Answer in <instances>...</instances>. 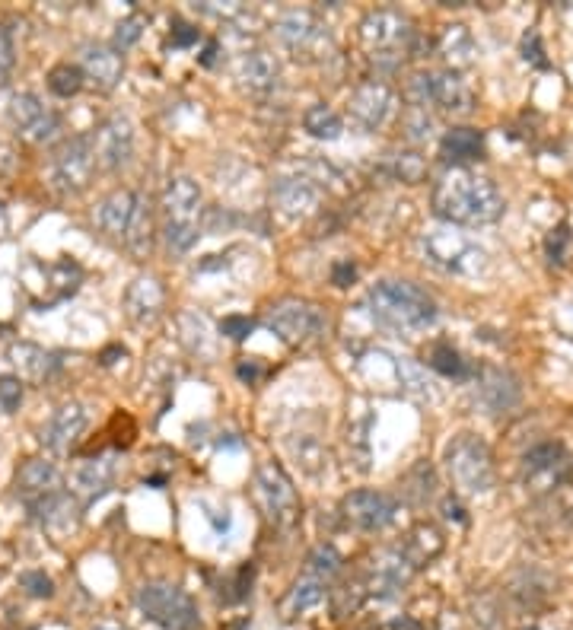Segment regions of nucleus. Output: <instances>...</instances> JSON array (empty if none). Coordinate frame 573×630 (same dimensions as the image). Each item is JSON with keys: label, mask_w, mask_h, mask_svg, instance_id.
<instances>
[{"label": "nucleus", "mask_w": 573, "mask_h": 630, "mask_svg": "<svg viewBox=\"0 0 573 630\" xmlns=\"http://www.w3.org/2000/svg\"><path fill=\"white\" fill-rule=\"evenodd\" d=\"M503 195L494 179L475 169H453L433 188V210L449 226H488L503 214Z\"/></svg>", "instance_id": "obj_1"}, {"label": "nucleus", "mask_w": 573, "mask_h": 630, "mask_svg": "<svg viewBox=\"0 0 573 630\" xmlns=\"http://www.w3.org/2000/svg\"><path fill=\"white\" fill-rule=\"evenodd\" d=\"M367 312L373 322L398 331V335H414L437 322V303L427 290L411 280H379L367 293Z\"/></svg>", "instance_id": "obj_2"}, {"label": "nucleus", "mask_w": 573, "mask_h": 630, "mask_svg": "<svg viewBox=\"0 0 573 630\" xmlns=\"http://www.w3.org/2000/svg\"><path fill=\"white\" fill-rule=\"evenodd\" d=\"M160 214H163V239L166 249L172 255H185L191 245L198 242L201 233V214H204V195L195 179L188 175H176L169 179L163 201H160Z\"/></svg>", "instance_id": "obj_3"}, {"label": "nucleus", "mask_w": 573, "mask_h": 630, "mask_svg": "<svg viewBox=\"0 0 573 630\" xmlns=\"http://www.w3.org/2000/svg\"><path fill=\"white\" fill-rule=\"evenodd\" d=\"M421 255L427 265L456 277H481L488 271L491 258L475 239L459 233L456 226H433L421 236Z\"/></svg>", "instance_id": "obj_4"}, {"label": "nucleus", "mask_w": 573, "mask_h": 630, "mask_svg": "<svg viewBox=\"0 0 573 630\" xmlns=\"http://www.w3.org/2000/svg\"><path fill=\"white\" fill-rule=\"evenodd\" d=\"M446 471L462 494H488L494 487V455L491 446L475 433H459L446 446Z\"/></svg>", "instance_id": "obj_5"}, {"label": "nucleus", "mask_w": 573, "mask_h": 630, "mask_svg": "<svg viewBox=\"0 0 573 630\" xmlns=\"http://www.w3.org/2000/svg\"><path fill=\"white\" fill-rule=\"evenodd\" d=\"M252 500L274 529H293L300 519L297 487L287 478V471L277 462H262L252 475Z\"/></svg>", "instance_id": "obj_6"}, {"label": "nucleus", "mask_w": 573, "mask_h": 630, "mask_svg": "<svg viewBox=\"0 0 573 630\" xmlns=\"http://www.w3.org/2000/svg\"><path fill=\"white\" fill-rule=\"evenodd\" d=\"M360 39L379 67H398L414 42V23L398 10H370L360 23Z\"/></svg>", "instance_id": "obj_7"}, {"label": "nucleus", "mask_w": 573, "mask_h": 630, "mask_svg": "<svg viewBox=\"0 0 573 630\" xmlns=\"http://www.w3.org/2000/svg\"><path fill=\"white\" fill-rule=\"evenodd\" d=\"M274 35L297 61H322L335 51L332 32L312 10H287L277 16Z\"/></svg>", "instance_id": "obj_8"}, {"label": "nucleus", "mask_w": 573, "mask_h": 630, "mask_svg": "<svg viewBox=\"0 0 573 630\" xmlns=\"http://www.w3.org/2000/svg\"><path fill=\"white\" fill-rule=\"evenodd\" d=\"M137 608L147 621L160 624L163 630H195L201 624L191 595L172 583H144L137 589Z\"/></svg>", "instance_id": "obj_9"}, {"label": "nucleus", "mask_w": 573, "mask_h": 630, "mask_svg": "<svg viewBox=\"0 0 573 630\" xmlns=\"http://www.w3.org/2000/svg\"><path fill=\"white\" fill-rule=\"evenodd\" d=\"M265 322L274 335L290 347H306L312 341H319L328 328L325 312L316 303H306V300H284L271 306Z\"/></svg>", "instance_id": "obj_10"}, {"label": "nucleus", "mask_w": 573, "mask_h": 630, "mask_svg": "<svg viewBox=\"0 0 573 630\" xmlns=\"http://www.w3.org/2000/svg\"><path fill=\"white\" fill-rule=\"evenodd\" d=\"M96 172V153H93V137L77 134L55 153V166H51V179L64 191V195H77L90 185Z\"/></svg>", "instance_id": "obj_11"}, {"label": "nucleus", "mask_w": 573, "mask_h": 630, "mask_svg": "<svg viewBox=\"0 0 573 630\" xmlns=\"http://www.w3.org/2000/svg\"><path fill=\"white\" fill-rule=\"evenodd\" d=\"M573 459L561 443H538L523 455V481L532 490H551L570 478Z\"/></svg>", "instance_id": "obj_12"}, {"label": "nucleus", "mask_w": 573, "mask_h": 630, "mask_svg": "<svg viewBox=\"0 0 573 630\" xmlns=\"http://www.w3.org/2000/svg\"><path fill=\"white\" fill-rule=\"evenodd\" d=\"M10 121L29 144H51L61 134V115L32 93H16L10 99Z\"/></svg>", "instance_id": "obj_13"}, {"label": "nucleus", "mask_w": 573, "mask_h": 630, "mask_svg": "<svg viewBox=\"0 0 573 630\" xmlns=\"http://www.w3.org/2000/svg\"><path fill=\"white\" fill-rule=\"evenodd\" d=\"M341 516L360 532H379L395 522L398 503L395 497L382 494V490H354L341 503Z\"/></svg>", "instance_id": "obj_14"}, {"label": "nucleus", "mask_w": 573, "mask_h": 630, "mask_svg": "<svg viewBox=\"0 0 573 630\" xmlns=\"http://www.w3.org/2000/svg\"><path fill=\"white\" fill-rule=\"evenodd\" d=\"M93 153H96V163L115 172L121 166L131 163L134 156V125L128 115H112L106 118L93 134Z\"/></svg>", "instance_id": "obj_15"}, {"label": "nucleus", "mask_w": 573, "mask_h": 630, "mask_svg": "<svg viewBox=\"0 0 573 630\" xmlns=\"http://www.w3.org/2000/svg\"><path fill=\"white\" fill-rule=\"evenodd\" d=\"M271 201H274V210L284 220L300 223V220H309L319 210L322 191H319L316 182L306 179V175H284V179L274 182Z\"/></svg>", "instance_id": "obj_16"}, {"label": "nucleus", "mask_w": 573, "mask_h": 630, "mask_svg": "<svg viewBox=\"0 0 573 630\" xmlns=\"http://www.w3.org/2000/svg\"><path fill=\"white\" fill-rule=\"evenodd\" d=\"M347 112L357 121L360 128L376 131L395 115V90L382 80H367L347 99Z\"/></svg>", "instance_id": "obj_17"}, {"label": "nucleus", "mask_w": 573, "mask_h": 630, "mask_svg": "<svg viewBox=\"0 0 573 630\" xmlns=\"http://www.w3.org/2000/svg\"><path fill=\"white\" fill-rule=\"evenodd\" d=\"M427 105H437L446 115H468L475 109V90L465 83L462 74L456 70H440V74H430L424 80V109Z\"/></svg>", "instance_id": "obj_18"}, {"label": "nucleus", "mask_w": 573, "mask_h": 630, "mask_svg": "<svg viewBox=\"0 0 573 630\" xmlns=\"http://www.w3.org/2000/svg\"><path fill=\"white\" fill-rule=\"evenodd\" d=\"M32 274L42 277V293L32 300V306L36 309H51L55 303L67 300L71 293H77L80 280H83V271L77 261L71 258H61V261H51V265H39V261H29L26 265Z\"/></svg>", "instance_id": "obj_19"}, {"label": "nucleus", "mask_w": 573, "mask_h": 630, "mask_svg": "<svg viewBox=\"0 0 573 630\" xmlns=\"http://www.w3.org/2000/svg\"><path fill=\"white\" fill-rule=\"evenodd\" d=\"M90 424V414L80 405V401H64V405L51 414V420L42 427V446L55 455H67L86 433Z\"/></svg>", "instance_id": "obj_20"}, {"label": "nucleus", "mask_w": 573, "mask_h": 630, "mask_svg": "<svg viewBox=\"0 0 573 630\" xmlns=\"http://www.w3.org/2000/svg\"><path fill=\"white\" fill-rule=\"evenodd\" d=\"M163 309H166V290H163L160 280H156L153 274L134 277L131 284H128V290H125V312H128V319L137 328H147V325H153L156 319H160Z\"/></svg>", "instance_id": "obj_21"}, {"label": "nucleus", "mask_w": 573, "mask_h": 630, "mask_svg": "<svg viewBox=\"0 0 573 630\" xmlns=\"http://www.w3.org/2000/svg\"><path fill=\"white\" fill-rule=\"evenodd\" d=\"M29 506V516L36 525H42L45 532L51 535H67L77 529L80 522V503L67 494V490H58V494H48V497H39L26 503Z\"/></svg>", "instance_id": "obj_22"}, {"label": "nucleus", "mask_w": 573, "mask_h": 630, "mask_svg": "<svg viewBox=\"0 0 573 630\" xmlns=\"http://www.w3.org/2000/svg\"><path fill=\"white\" fill-rule=\"evenodd\" d=\"M414 567L408 564V557L402 551H382L373 557V573H370V583L367 592H373L376 599H395V595H402V589L411 583Z\"/></svg>", "instance_id": "obj_23"}, {"label": "nucleus", "mask_w": 573, "mask_h": 630, "mask_svg": "<svg viewBox=\"0 0 573 630\" xmlns=\"http://www.w3.org/2000/svg\"><path fill=\"white\" fill-rule=\"evenodd\" d=\"M80 70L83 80H90L96 90H115L121 74H125V61L112 45H86L80 51Z\"/></svg>", "instance_id": "obj_24"}, {"label": "nucleus", "mask_w": 573, "mask_h": 630, "mask_svg": "<svg viewBox=\"0 0 573 630\" xmlns=\"http://www.w3.org/2000/svg\"><path fill=\"white\" fill-rule=\"evenodd\" d=\"M58 490H64V475L58 471L55 462L29 459L20 471H16V494H20L23 503L58 494Z\"/></svg>", "instance_id": "obj_25"}, {"label": "nucleus", "mask_w": 573, "mask_h": 630, "mask_svg": "<svg viewBox=\"0 0 573 630\" xmlns=\"http://www.w3.org/2000/svg\"><path fill=\"white\" fill-rule=\"evenodd\" d=\"M236 77L249 93L265 96V93L274 90L277 80H281V64H277V58L271 55V51L255 48V51H246V55L239 58Z\"/></svg>", "instance_id": "obj_26"}, {"label": "nucleus", "mask_w": 573, "mask_h": 630, "mask_svg": "<svg viewBox=\"0 0 573 630\" xmlns=\"http://www.w3.org/2000/svg\"><path fill=\"white\" fill-rule=\"evenodd\" d=\"M118 475V465L112 455H96V459H86L74 468L71 484H74V494L83 500H96L102 494H109L112 484Z\"/></svg>", "instance_id": "obj_27"}, {"label": "nucleus", "mask_w": 573, "mask_h": 630, "mask_svg": "<svg viewBox=\"0 0 573 630\" xmlns=\"http://www.w3.org/2000/svg\"><path fill=\"white\" fill-rule=\"evenodd\" d=\"M137 191H128V188H118L112 191L109 198H102V204L96 207V223H99V230L112 236V239H121L125 242V233H128V226L134 220V210H137Z\"/></svg>", "instance_id": "obj_28"}, {"label": "nucleus", "mask_w": 573, "mask_h": 630, "mask_svg": "<svg viewBox=\"0 0 573 630\" xmlns=\"http://www.w3.org/2000/svg\"><path fill=\"white\" fill-rule=\"evenodd\" d=\"M7 357L10 363L16 366V373L32 379V382H42L48 379L51 373H55L58 360L48 354V350H42L39 344H29V341H16L7 347Z\"/></svg>", "instance_id": "obj_29"}, {"label": "nucleus", "mask_w": 573, "mask_h": 630, "mask_svg": "<svg viewBox=\"0 0 573 630\" xmlns=\"http://www.w3.org/2000/svg\"><path fill=\"white\" fill-rule=\"evenodd\" d=\"M443 160L456 163V169H465V163H475L484 156V134L475 128H453L440 140Z\"/></svg>", "instance_id": "obj_30"}, {"label": "nucleus", "mask_w": 573, "mask_h": 630, "mask_svg": "<svg viewBox=\"0 0 573 630\" xmlns=\"http://www.w3.org/2000/svg\"><path fill=\"white\" fill-rule=\"evenodd\" d=\"M478 398L488 405L491 414H500V411H507L513 408L516 401H519V385L510 373H503V370H488L478 385Z\"/></svg>", "instance_id": "obj_31"}, {"label": "nucleus", "mask_w": 573, "mask_h": 630, "mask_svg": "<svg viewBox=\"0 0 573 630\" xmlns=\"http://www.w3.org/2000/svg\"><path fill=\"white\" fill-rule=\"evenodd\" d=\"M398 551H402L408 557V564L418 570V567L430 564V560L443 551V535L433 529V525H418V529L408 535V541Z\"/></svg>", "instance_id": "obj_32"}, {"label": "nucleus", "mask_w": 573, "mask_h": 630, "mask_svg": "<svg viewBox=\"0 0 573 630\" xmlns=\"http://www.w3.org/2000/svg\"><path fill=\"white\" fill-rule=\"evenodd\" d=\"M437 51L453 64V67H465L475 61V39L465 26H446L437 39Z\"/></svg>", "instance_id": "obj_33"}, {"label": "nucleus", "mask_w": 573, "mask_h": 630, "mask_svg": "<svg viewBox=\"0 0 573 630\" xmlns=\"http://www.w3.org/2000/svg\"><path fill=\"white\" fill-rule=\"evenodd\" d=\"M322 599H325V583L312 580V576H303V580L293 583V589L287 592L281 611H284V618H300L309 608H316Z\"/></svg>", "instance_id": "obj_34"}, {"label": "nucleus", "mask_w": 573, "mask_h": 630, "mask_svg": "<svg viewBox=\"0 0 573 630\" xmlns=\"http://www.w3.org/2000/svg\"><path fill=\"white\" fill-rule=\"evenodd\" d=\"M303 128L316 140H338L344 134V121H341V115L332 109V105L316 102V105H309V109H306Z\"/></svg>", "instance_id": "obj_35"}, {"label": "nucleus", "mask_w": 573, "mask_h": 630, "mask_svg": "<svg viewBox=\"0 0 573 630\" xmlns=\"http://www.w3.org/2000/svg\"><path fill=\"white\" fill-rule=\"evenodd\" d=\"M150 242H153V214H150V201L141 195L137 198V210H134V220L125 233V245L134 255H150Z\"/></svg>", "instance_id": "obj_36"}, {"label": "nucleus", "mask_w": 573, "mask_h": 630, "mask_svg": "<svg viewBox=\"0 0 573 630\" xmlns=\"http://www.w3.org/2000/svg\"><path fill=\"white\" fill-rule=\"evenodd\" d=\"M290 452L297 455V465L309 475H322L328 468V449L316 440V436H300V440L290 443Z\"/></svg>", "instance_id": "obj_37"}, {"label": "nucleus", "mask_w": 573, "mask_h": 630, "mask_svg": "<svg viewBox=\"0 0 573 630\" xmlns=\"http://www.w3.org/2000/svg\"><path fill=\"white\" fill-rule=\"evenodd\" d=\"M389 172L395 175L398 182H405V185H418L427 179V163H424V156L421 153H414V150H398L389 156Z\"/></svg>", "instance_id": "obj_38"}, {"label": "nucleus", "mask_w": 573, "mask_h": 630, "mask_svg": "<svg viewBox=\"0 0 573 630\" xmlns=\"http://www.w3.org/2000/svg\"><path fill=\"white\" fill-rule=\"evenodd\" d=\"M338 570H341V554L332 545H319L306 557V576H312V580L328 583Z\"/></svg>", "instance_id": "obj_39"}, {"label": "nucleus", "mask_w": 573, "mask_h": 630, "mask_svg": "<svg viewBox=\"0 0 573 630\" xmlns=\"http://www.w3.org/2000/svg\"><path fill=\"white\" fill-rule=\"evenodd\" d=\"M80 86H83V70L77 64H58V67H51V74H48V90L61 96V99H71L80 93Z\"/></svg>", "instance_id": "obj_40"}, {"label": "nucleus", "mask_w": 573, "mask_h": 630, "mask_svg": "<svg viewBox=\"0 0 573 630\" xmlns=\"http://www.w3.org/2000/svg\"><path fill=\"white\" fill-rule=\"evenodd\" d=\"M427 363L437 373H443V376H465V370H468V363L462 360V354L456 347H449V344H433Z\"/></svg>", "instance_id": "obj_41"}, {"label": "nucleus", "mask_w": 573, "mask_h": 630, "mask_svg": "<svg viewBox=\"0 0 573 630\" xmlns=\"http://www.w3.org/2000/svg\"><path fill=\"white\" fill-rule=\"evenodd\" d=\"M144 26H147V20L141 13H131V16H125V20H121L118 26H115V39H112V48L118 51H125V48H131L137 39H141L144 35Z\"/></svg>", "instance_id": "obj_42"}, {"label": "nucleus", "mask_w": 573, "mask_h": 630, "mask_svg": "<svg viewBox=\"0 0 573 630\" xmlns=\"http://www.w3.org/2000/svg\"><path fill=\"white\" fill-rule=\"evenodd\" d=\"M405 131H408V140H414V144H421V140L430 137L433 131V118L427 109H421V105H408V112H405Z\"/></svg>", "instance_id": "obj_43"}, {"label": "nucleus", "mask_w": 573, "mask_h": 630, "mask_svg": "<svg viewBox=\"0 0 573 630\" xmlns=\"http://www.w3.org/2000/svg\"><path fill=\"white\" fill-rule=\"evenodd\" d=\"M570 245H573V233H570V226H567V223H561V226H554V230L548 233L545 252H548V258L554 261V265H564V261H567V252H570Z\"/></svg>", "instance_id": "obj_44"}, {"label": "nucleus", "mask_w": 573, "mask_h": 630, "mask_svg": "<svg viewBox=\"0 0 573 630\" xmlns=\"http://www.w3.org/2000/svg\"><path fill=\"white\" fill-rule=\"evenodd\" d=\"M363 595H367V589H363V583H347L335 592V618H347L351 611L360 608Z\"/></svg>", "instance_id": "obj_45"}, {"label": "nucleus", "mask_w": 573, "mask_h": 630, "mask_svg": "<svg viewBox=\"0 0 573 630\" xmlns=\"http://www.w3.org/2000/svg\"><path fill=\"white\" fill-rule=\"evenodd\" d=\"M20 586L32 595V599H48V595H55V583H51V576H45L42 570H26L20 576Z\"/></svg>", "instance_id": "obj_46"}, {"label": "nucleus", "mask_w": 573, "mask_h": 630, "mask_svg": "<svg viewBox=\"0 0 573 630\" xmlns=\"http://www.w3.org/2000/svg\"><path fill=\"white\" fill-rule=\"evenodd\" d=\"M20 405H23V382H20V376H0V408L13 414Z\"/></svg>", "instance_id": "obj_47"}, {"label": "nucleus", "mask_w": 573, "mask_h": 630, "mask_svg": "<svg viewBox=\"0 0 573 630\" xmlns=\"http://www.w3.org/2000/svg\"><path fill=\"white\" fill-rule=\"evenodd\" d=\"M220 335H227L233 341H242L252 335V322L246 319V315H227V319L220 322Z\"/></svg>", "instance_id": "obj_48"}, {"label": "nucleus", "mask_w": 573, "mask_h": 630, "mask_svg": "<svg viewBox=\"0 0 573 630\" xmlns=\"http://www.w3.org/2000/svg\"><path fill=\"white\" fill-rule=\"evenodd\" d=\"M198 39H201L198 26H191V23H185V20H176V23H172V45H176V48H191Z\"/></svg>", "instance_id": "obj_49"}, {"label": "nucleus", "mask_w": 573, "mask_h": 630, "mask_svg": "<svg viewBox=\"0 0 573 630\" xmlns=\"http://www.w3.org/2000/svg\"><path fill=\"white\" fill-rule=\"evenodd\" d=\"M10 67H13V39L7 29H0V83L7 80Z\"/></svg>", "instance_id": "obj_50"}, {"label": "nucleus", "mask_w": 573, "mask_h": 630, "mask_svg": "<svg viewBox=\"0 0 573 630\" xmlns=\"http://www.w3.org/2000/svg\"><path fill=\"white\" fill-rule=\"evenodd\" d=\"M332 274H335V284H338V287H347V284H351V280L357 277V268L351 265V261H338Z\"/></svg>", "instance_id": "obj_51"}, {"label": "nucleus", "mask_w": 573, "mask_h": 630, "mask_svg": "<svg viewBox=\"0 0 573 630\" xmlns=\"http://www.w3.org/2000/svg\"><path fill=\"white\" fill-rule=\"evenodd\" d=\"M236 373H239V379H249L252 382V379H258V366L255 363H239Z\"/></svg>", "instance_id": "obj_52"}, {"label": "nucleus", "mask_w": 573, "mask_h": 630, "mask_svg": "<svg viewBox=\"0 0 573 630\" xmlns=\"http://www.w3.org/2000/svg\"><path fill=\"white\" fill-rule=\"evenodd\" d=\"M214 55H217V42H207L204 55H201V64H214Z\"/></svg>", "instance_id": "obj_53"}, {"label": "nucleus", "mask_w": 573, "mask_h": 630, "mask_svg": "<svg viewBox=\"0 0 573 630\" xmlns=\"http://www.w3.org/2000/svg\"><path fill=\"white\" fill-rule=\"evenodd\" d=\"M93 630H125V627H121V624H112V621H109V624H99V627H93Z\"/></svg>", "instance_id": "obj_54"}, {"label": "nucleus", "mask_w": 573, "mask_h": 630, "mask_svg": "<svg viewBox=\"0 0 573 630\" xmlns=\"http://www.w3.org/2000/svg\"><path fill=\"white\" fill-rule=\"evenodd\" d=\"M523 630H538V627H523Z\"/></svg>", "instance_id": "obj_55"}]
</instances>
